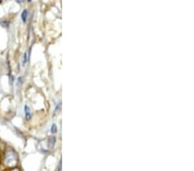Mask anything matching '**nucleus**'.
<instances>
[{
  "instance_id": "obj_1",
  "label": "nucleus",
  "mask_w": 194,
  "mask_h": 171,
  "mask_svg": "<svg viewBox=\"0 0 194 171\" xmlns=\"http://www.w3.org/2000/svg\"><path fill=\"white\" fill-rule=\"evenodd\" d=\"M4 162L7 167H10V168L17 167L18 163V156L17 152L11 149H8L5 155Z\"/></svg>"
},
{
  "instance_id": "obj_2",
  "label": "nucleus",
  "mask_w": 194,
  "mask_h": 171,
  "mask_svg": "<svg viewBox=\"0 0 194 171\" xmlns=\"http://www.w3.org/2000/svg\"><path fill=\"white\" fill-rule=\"evenodd\" d=\"M55 142H56V137L54 136H50L48 139V147L52 150L55 144Z\"/></svg>"
},
{
  "instance_id": "obj_3",
  "label": "nucleus",
  "mask_w": 194,
  "mask_h": 171,
  "mask_svg": "<svg viewBox=\"0 0 194 171\" xmlns=\"http://www.w3.org/2000/svg\"><path fill=\"white\" fill-rule=\"evenodd\" d=\"M24 113H25V119L27 120H30L31 118H32V115H31L30 109H29V107L27 105H24Z\"/></svg>"
},
{
  "instance_id": "obj_4",
  "label": "nucleus",
  "mask_w": 194,
  "mask_h": 171,
  "mask_svg": "<svg viewBox=\"0 0 194 171\" xmlns=\"http://www.w3.org/2000/svg\"><path fill=\"white\" fill-rule=\"evenodd\" d=\"M21 17H22V20L23 23H26L27 21V18H28V11L27 10H24L23 12H22V15H21Z\"/></svg>"
},
{
  "instance_id": "obj_5",
  "label": "nucleus",
  "mask_w": 194,
  "mask_h": 171,
  "mask_svg": "<svg viewBox=\"0 0 194 171\" xmlns=\"http://www.w3.org/2000/svg\"><path fill=\"white\" fill-rule=\"evenodd\" d=\"M27 62H28V53L26 52V53L24 54V55H23V65H25Z\"/></svg>"
},
{
  "instance_id": "obj_6",
  "label": "nucleus",
  "mask_w": 194,
  "mask_h": 171,
  "mask_svg": "<svg viewBox=\"0 0 194 171\" xmlns=\"http://www.w3.org/2000/svg\"><path fill=\"white\" fill-rule=\"evenodd\" d=\"M51 132L52 133H56L57 132V126L56 125H52V127H51Z\"/></svg>"
},
{
  "instance_id": "obj_7",
  "label": "nucleus",
  "mask_w": 194,
  "mask_h": 171,
  "mask_svg": "<svg viewBox=\"0 0 194 171\" xmlns=\"http://www.w3.org/2000/svg\"><path fill=\"white\" fill-rule=\"evenodd\" d=\"M0 23H1V25H2L3 27H6V28H8V27H9V24H10V23H9V22H6V21L1 22Z\"/></svg>"
},
{
  "instance_id": "obj_8",
  "label": "nucleus",
  "mask_w": 194,
  "mask_h": 171,
  "mask_svg": "<svg viewBox=\"0 0 194 171\" xmlns=\"http://www.w3.org/2000/svg\"><path fill=\"white\" fill-rule=\"evenodd\" d=\"M17 3L21 4V3H23V0H17Z\"/></svg>"
},
{
  "instance_id": "obj_9",
  "label": "nucleus",
  "mask_w": 194,
  "mask_h": 171,
  "mask_svg": "<svg viewBox=\"0 0 194 171\" xmlns=\"http://www.w3.org/2000/svg\"><path fill=\"white\" fill-rule=\"evenodd\" d=\"M3 1H4V0H0V3H2Z\"/></svg>"
},
{
  "instance_id": "obj_10",
  "label": "nucleus",
  "mask_w": 194,
  "mask_h": 171,
  "mask_svg": "<svg viewBox=\"0 0 194 171\" xmlns=\"http://www.w3.org/2000/svg\"><path fill=\"white\" fill-rule=\"evenodd\" d=\"M28 2H30V1H31V0H28Z\"/></svg>"
}]
</instances>
